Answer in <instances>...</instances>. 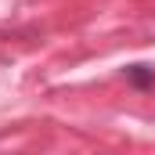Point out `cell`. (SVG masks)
<instances>
[{
	"mask_svg": "<svg viewBox=\"0 0 155 155\" xmlns=\"http://www.w3.org/2000/svg\"><path fill=\"white\" fill-rule=\"evenodd\" d=\"M126 79L137 90H148V87H155V69H148V65H130L126 69Z\"/></svg>",
	"mask_w": 155,
	"mask_h": 155,
	"instance_id": "obj_1",
	"label": "cell"
}]
</instances>
